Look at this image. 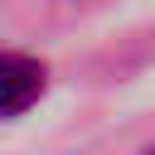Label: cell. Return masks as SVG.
Instances as JSON below:
<instances>
[{"label": "cell", "instance_id": "6da1fadb", "mask_svg": "<svg viewBox=\"0 0 155 155\" xmlns=\"http://www.w3.org/2000/svg\"><path fill=\"white\" fill-rule=\"evenodd\" d=\"M44 97V63L29 53H0V116H19Z\"/></svg>", "mask_w": 155, "mask_h": 155}, {"label": "cell", "instance_id": "7a4b0ae2", "mask_svg": "<svg viewBox=\"0 0 155 155\" xmlns=\"http://www.w3.org/2000/svg\"><path fill=\"white\" fill-rule=\"evenodd\" d=\"M150 155H155V150H150Z\"/></svg>", "mask_w": 155, "mask_h": 155}]
</instances>
